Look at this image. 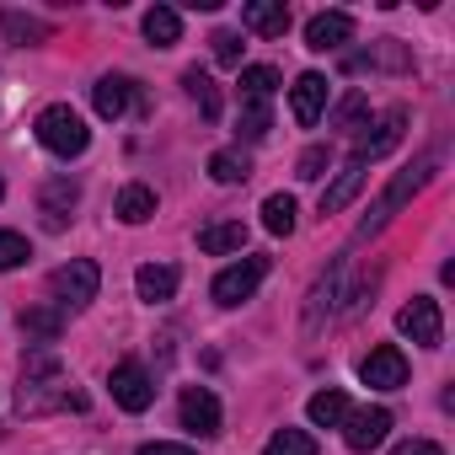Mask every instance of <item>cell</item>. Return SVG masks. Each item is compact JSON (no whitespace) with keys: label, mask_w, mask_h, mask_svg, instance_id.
<instances>
[{"label":"cell","mask_w":455,"mask_h":455,"mask_svg":"<svg viewBox=\"0 0 455 455\" xmlns=\"http://www.w3.org/2000/svg\"><path fill=\"white\" fill-rule=\"evenodd\" d=\"M182 428L188 434H220V402L209 386H188L182 391Z\"/></svg>","instance_id":"e0dca14e"},{"label":"cell","mask_w":455,"mask_h":455,"mask_svg":"<svg viewBox=\"0 0 455 455\" xmlns=\"http://www.w3.org/2000/svg\"><path fill=\"white\" fill-rule=\"evenodd\" d=\"M17 402H22V412L86 407V402L65 386V370H60V359H54L49 348H38V354H28V359H22V391H17Z\"/></svg>","instance_id":"6da1fadb"},{"label":"cell","mask_w":455,"mask_h":455,"mask_svg":"<svg viewBox=\"0 0 455 455\" xmlns=\"http://www.w3.org/2000/svg\"><path fill=\"white\" fill-rule=\"evenodd\" d=\"M0 33H6L12 44H44V38H49V22L22 17V12H6V17H0Z\"/></svg>","instance_id":"4316f807"},{"label":"cell","mask_w":455,"mask_h":455,"mask_svg":"<svg viewBox=\"0 0 455 455\" xmlns=\"http://www.w3.org/2000/svg\"><path fill=\"white\" fill-rule=\"evenodd\" d=\"M396 327L418 343V348H439V338H444V322H439V300H428V295H412L402 311H396Z\"/></svg>","instance_id":"52a82bcc"},{"label":"cell","mask_w":455,"mask_h":455,"mask_svg":"<svg viewBox=\"0 0 455 455\" xmlns=\"http://www.w3.org/2000/svg\"><path fill=\"white\" fill-rule=\"evenodd\" d=\"M268 129H274L268 97H242V134H247V140H263Z\"/></svg>","instance_id":"f1b7e54d"},{"label":"cell","mask_w":455,"mask_h":455,"mask_svg":"<svg viewBox=\"0 0 455 455\" xmlns=\"http://www.w3.org/2000/svg\"><path fill=\"white\" fill-rule=\"evenodd\" d=\"M359 380H364V386H375V391H402V386H407V354H402L396 343L370 348V354H364V364H359Z\"/></svg>","instance_id":"ba28073f"},{"label":"cell","mask_w":455,"mask_h":455,"mask_svg":"<svg viewBox=\"0 0 455 455\" xmlns=\"http://www.w3.org/2000/svg\"><path fill=\"white\" fill-rule=\"evenodd\" d=\"M113 402L124 407V412H145L150 402H156V380L145 375V364H134V359H124V364H113Z\"/></svg>","instance_id":"9c48e42d"},{"label":"cell","mask_w":455,"mask_h":455,"mask_svg":"<svg viewBox=\"0 0 455 455\" xmlns=\"http://www.w3.org/2000/svg\"><path fill=\"white\" fill-rule=\"evenodd\" d=\"M209 44H214V65H225V70H236V65H242V33L225 28V33H214Z\"/></svg>","instance_id":"d6a6232c"},{"label":"cell","mask_w":455,"mask_h":455,"mask_svg":"<svg viewBox=\"0 0 455 455\" xmlns=\"http://www.w3.org/2000/svg\"><path fill=\"white\" fill-rule=\"evenodd\" d=\"M402 134H407V108H386L375 124H364V134L354 140V161H380V156H391L396 145H402Z\"/></svg>","instance_id":"5b68a950"},{"label":"cell","mask_w":455,"mask_h":455,"mask_svg":"<svg viewBox=\"0 0 455 455\" xmlns=\"http://www.w3.org/2000/svg\"><path fill=\"white\" fill-rule=\"evenodd\" d=\"M391 455H444V450H439L434 439H407V444H396Z\"/></svg>","instance_id":"d590c367"},{"label":"cell","mask_w":455,"mask_h":455,"mask_svg":"<svg viewBox=\"0 0 455 455\" xmlns=\"http://www.w3.org/2000/svg\"><path fill=\"white\" fill-rule=\"evenodd\" d=\"M92 102H97L102 118H124L129 102H134V81H129V76H102V81L92 86Z\"/></svg>","instance_id":"d6986e66"},{"label":"cell","mask_w":455,"mask_h":455,"mask_svg":"<svg viewBox=\"0 0 455 455\" xmlns=\"http://www.w3.org/2000/svg\"><path fill=\"white\" fill-rule=\"evenodd\" d=\"M0 198H6V182H0Z\"/></svg>","instance_id":"74e56055"},{"label":"cell","mask_w":455,"mask_h":455,"mask_svg":"<svg viewBox=\"0 0 455 455\" xmlns=\"http://www.w3.org/2000/svg\"><path fill=\"white\" fill-rule=\"evenodd\" d=\"M242 247H247V225L242 220H214V225H204V231H198V252H209V258L242 252Z\"/></svg>","instance_id":"ac0fdd59"},{"label":"cell","mask_w":455,"mask_h":455,"mask_svg":"<svg viewBox=\"0 0 455 455\" xmlns=\"http://www.w3.org/2000/svg\"><path fill=\"white\" fill-rule=\"evenodd\" d=\"M242 28L258 38H284L290 33V6L284 0H247L242 6Z\"/></svg>","instance_id":"9a60e30c"},{"label":"cell","mask_w":455,"mask_h":455,"mask_svg":"<svg viewBox=\"0 0 455 455\" xmlns=\"http://www.w3.org/2000/svg\"><path fill=\"white\" fill-rule=\"evenodd\" d=\"M439 172V156H423V161H412L407 172H396L391 182H386V193L370 204V214L359 220V242L364 236H375V231H386V225H391V214H402V204L418 193V188H428V177Z\"/></svg>","instance_id":"7a4b0ae2"},{"label":"cell","mask_w":455,"mask_h":455,"mask_svg":"<svg viewBox=\"0 0 455 455\" xmlns=\"http://www.w3.org/2000/svg\"><path fill=\"white\" fill-rule=\"evenodd\" d=\"M327 166H332V150H327V145H311V150L300 156V172H295V177L316 182V177H327Z\"/></svg>","instance_id":"836d02e7"},{"label":"cell","mask_w":455,"mask_h":455,"mask_svg":"<svg viewBox=\"0 0 455 455\" xmlns=\"http://www.w3.org/2000/svg\"><path fill=\"white\" fill-rule=\"evenodd\" d=\"M386 434H391V412H386V407H359V412L343 418V439H348V450H359V455H370L375 444H386Z\"/></svg>","instance_id":"30bf717a"},{"label":"cell","mask_w":455,"mask_h":455,"mask_svg":"<svg viewBox=\"0 0 455 455\" xmlns=\"http://www.w3.org/2000/svg\"><path fill=\"white\" fill-rule=\"evenodd\" d=\"M359 113H364V97H348V102L338 108V129H348V124H354Z\"/></svg>","instance_id":"8d00e7d4"},{"label":"cell","mask_w":455,"mask_h":455,"mask_svg":"<svg viewBox=\"0 0 455 455\" xmlns=\"http://www.w3.org/2000/svg\"><path fill=\"white\" fill-rule=\"evenodd\" d=\"M145 38H150L156 49H172V44L182 38V17H177L172 6H150V12H145Z\"/></svg>","instance_id":"7402d4cb"},{"label":"cell","mask_w":455,"mask_h":455,"mask_svg":"<svg viewBox=\"0 0 455 455\" xmlns=\"http://www.w3.org/2000/svg\"><path fill=\"white\" fill-rule=\"evenodd\" d=\"M290 113H295V124H316L322 113H327V76H316V70H306L295 86H290Z\"/></svg>","instance_id":"5bb4252c"},{"label":"cell","mask_w":455,"mask_h":455,"mask_svg":"<svg viewBox=\"0 0 455 455\" xmlns=\"http://www.w3.org/2000/svg\"><path fill=\"white\" fill-rule=\"evenodd\" d=\"M263 279H268V258H242V263H231V268L214 279V300L220 306H242V300L258 295Z\"/></svg>","instance_id":"8992f818"},{"label":"cell","mask_w":455,"mask_h":455,"mask_svg":"<svg viewBox=\"0 0 455 455\" xmlns=\"http://www.w3.org/2000/svg\"><path fill=\"white\" fill-rule=\"evenodd\" d=\"M60 327H65V316H60L54 306L22 311V332H33V338H44V343H54V338H60Z\"/></svg>","instance_id":"f546056e"},{"label":"cell","mask_w":455,"mask_h":455,"mask_svg":"<svg viewBox=\"0 0 455 455\" xmlns=\"http://www.w3.org/2000/svg\"><path fill=\"white\" fill-rule=\"evenodd\" d=\"M263 455H316V439L306 428H274V439L263 444Z\"/></svg>","instance_id":"83f0119b"},{"label":"cell","mask_w":455,"mask_h":455,"mask_svg":"<svg viewBox=\"0 0 455 455\" xmlns=\"http://www.w3.org/2000/svg\"><path fill=\"white\" fill-rule=\"evenodd\" d=\"M306 412H311V423H316V428H343V418H348L354 407H348V396H343L338 386H327V391H316V396H311V407H306Z\"/></svg>","instance_id":"44dd1931"},{"label":"cell","mask_w":455,"mask_h":455,"mask_svg":"<svg viewBox=\"0 0 455 455\" xmlns=\"http://www.w3.org/2000/svg\"><path fill=\"white\" fill-rule=\"evenodd\" d=\"M97 284H102V274H97L92 258H76V263H65V268L49 274V295H54L60 311H86L97 300Z\"/></svg>","instance_id":"277c9868"},{"label":"cell","mask_w":455,"mask_h":455,"mask_svg":"<svg viewBox=\"0 0 455 455\" xmlns=\"http://www.w3.org/2000/svg\"><path fill=\"white\" fill-rule=\"evenodd\" d=\"M263 225H268L274 236H290L295 231V198L290 193H268L263 198Z\"/></svg>","instance_id":"484cf974"},{"label":"cell","mask_w":455,"mask_h":455,"mask_svg":"<svg viewBox=\"0 0 455 455\" xmlns=\"http://www.w3.org/2000/svg\"><path fill=\"white\" fill-rule=\"evenodd\" d=\"M274 86H279L274 65H247L242 70V97H274Z\"/></svg>","instance_id":"4dcf8cb0"},{"label":"cell","mask_w":455,"mask_h":455,"mask_svg":"<svg viewBox=\"0 0 455 455\" xmlns=\"http://www.w3.org/2000/svg\"><path fill=\"white\" fill-rule=\"evenodd\" d=\"M33 134H38V145L44 150H54V156H81L86 145H92V129H86V118L76 113V108H65V102H54V108H44L38 113V124H33Z\"/></svg>","instance_id":"3957f363"},{"label":"cell","mask_w":455,"mask_h":455,"mask_svg":"<svg viewBox=\"0 0 455 455\" xmlns=\"http://www.w3.org/2000/svg\"><path fill=\"white\" fill-rule=\"evenodd\" d=\"M343 274H348V258H338V263L316 279V290H311V300H306V332H322V316H332V306H338V295H343Z\"/></svg>","instance_id":"4fadbf2b"},{"label":"cell","mask_w":455,"mask_h":455,"mask_svg":"<svg viewBox=\"0 0 455 455\" xmlns=\"http://www.w3.org/2000/svg\"><path fill=\"white\" fill-rule=\"evenodd\" d=\"M364 177H370V166L348 156V161H343V172H338V177L327 182V193H322V214H343V209H348V204L359 198V188H364Z\"/></svg>","instance_id":"2e32d148"},{"label":"cell","mask_w":455,"mask_h":455,"mask_svg":"<svg viewBox=\"0 0 455 455\" xmlns=\"http://www.w3.org/2000/svg\"><path fill=\"white\" fill-rule=\"evenodd\" d=\"M150 214H156V193H150L145 182H129V188L118 193V220H124V225H145Z\"/></svg>","instance_id":"603a6c76"},{"label":"cell","mask_w":455,"mask_h":455,"mask_svg":"<svg viewBox=\"0 0 455 455\" xmlns=\"http://www.w3.org/2000/svg\"><path fill=\"white\" fill-rule=\"evenodd\" d=\"M76 204H81V188H76L70 177H49V182H44V193H38V214H44L49 231H65Z\"/></svg>","instance_id":"7c38bea8"},{"label":"cell","mask_w":455,"mask_h":455,"mask_svg":"<svg viewBox=\"0 0 455 455\" xmlns=\"http://www.w3.org/2000/svg\"><path fill=\"white\" fill-rule=\"evenodd\" d=\"M348 38H354V17L348 12H316L306 22V49L311 54H338Z\"/></svg>","instance_id":"8fae6325"},{"label":"cell","mask_w":455,"mask_h":455,"mask_svg":"<svg viewBox=\"0 0 455 455\" xmlns=\"http://www.w3.org/2000/svg\"><path fill=\"white\" fill-rule=\"evenodd\" d=\"M28 258H33L28 236H17V231H0V274H12V268H22Z\"/></svg>","instance_id":"1f68e13d"},{"label":"cell","mask_w":455,"mask_h":455,"mask_svg":"<svg viewBox=\"0 0 455 455\" xmlns=\"http://www.w3.org/2000/svg\"><path fill=\"white\" fill-rule=\"evenodd\" d=\"M209 177L225 182V188H231V182H247V177H252V161H247L242 150H214V156H209Z\"/></svg>","instance_id":"d4e9b609"},{"label":"cell","mask_w":455,"mask_h":455,"mask_svg":"<svg viewBox=\"0 0 455 455\" xmlns=\"http://www.w3.org/2000/svg\"><path fill=\"white\" fill-rule=\"evenodd\" d=\"M182 86H188V97L198 102V113H204L209 124H220V86H214L204 70H182Z\"/></svg>","instance_id":"cb8c5ba5"},{"label":"cell","mask_w":455,"mask_h":455,"mask_svg":"<svg viewBox=\"0 0 455 455\" xmlns=\"http://www.w3.org/2000/svg\"><path fill=\"white\" fill-rule=\"evenodd\" d=\"M134 455H198L193 444H172V439H156V444H140Z\"/></svg>","instance_id":"e575fe53"},{"label":"cell","mask_w":455,"mask_h":455,"mask_svg":"<svg viewBox=\"0 0 455 455\" xmlns=\"http://www.w3.org/2000/svg\"><path fill=\"white\" fill-rule=\"evenodd\" d=\"M134 290H140L145 306H161V300L177 295V268H166V263H145V268L134 274Z\"/></svg>","instance_id":"ffe728a7"}]
</instances>
